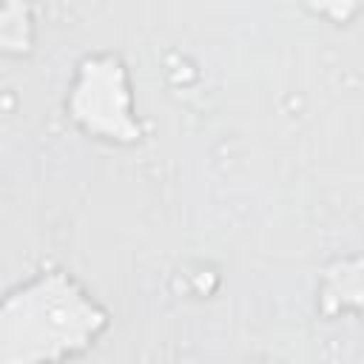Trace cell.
<instances>
[{
  "instance_id": "2",
  "label": "cell",
  "mask_w": 364,
  "mask_h": 364,
  "mask_svg": "<svg viewBox=\"0 0 364 364\" xmlns=\"http://www.w3.org/2000/svg\"><path fill=\"white\" fill-rule=\"evenodd\" d=\"M65 111L77 128L94 139L134 145L142 136L131 74L117 54H88L77 65Z\"/></svg>"
},
{
  "instance_id": "1",
  "label": "cell",
  "mask_w": 364,
  "mask_h": 364,
  "mask_svg": "<svg viewBox=\"0 0 364 364\" xmlns=\"http://www.w3.org/2000/svg\"><path fill=\"white\" fill-rule=\"evenodd\" d=\"M108 327V307L77 276L40 270L0 296V364L80 358Z\"/></svg>"
}]
</instances>
